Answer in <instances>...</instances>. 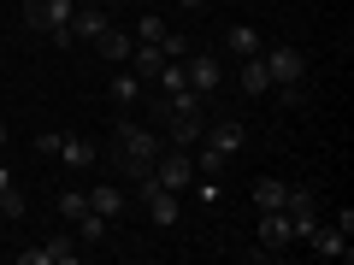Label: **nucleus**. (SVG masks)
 Segmentation results:
<instances>
[{"mask_svg":"<svg viewBox=\"0 0 354 265\" xmlns=\"http://www.w3.org/2000/svg\"><path fill=\"white\" fill-rule=\"evenodd\" d=\"M283 195H290V183H278V177H260L248 189V201H254V213H283Z\"/></svg>","mask_w":354,"mask_h":265,"instance_id":"nucleus-13","label":"nucleus"},{"mask_svg":"<svg viewBox=\"0 0 354 265\" xmlns=\"http://www.w3.org/2000/svg\"><path fill=\"white\" fill-rule=\"evenodd\" d=\"M77 259H83V242L77 236H48L41 248L18 253V265H77Z\"/></svg>","mask_w":354,"mask_h":265,"instance_id":"nucleus-7","label":"nucleus"},{"mask_svg":"<svg viewBox=\"0 0 354 265\" xmlns=\"http://www.w3.org/2000/svg\"><path fill=\"white\" fill-rule=\"evenodd\" d=\"M330 224H337L342 236H354V206H337V218H330Z\"/></svg>","mask_w":354,"mask_h":265,"instance_id":"nucleus-27","label":"nucleus"},{"mask_svg":"<svg viewBox=\"0 0 354 265\" xmlns=\"http://www.w3.org/2000/svg\"><path fill=\"white\" fill-rule=\"evenodd\" d=\"M142 201H148V213H153V224H160V230H171L177 218H183V201H177L171 189H160L153 177H142Z\"/></svg>","mask_w":354,"mask_h":265,"instance_id":"nucleus-8","label":"nucleus"},{"mask_svg":"<svg viewBox=\"0 0 354 265\" xmlns=\"http://www.w3.org/2000/svg\"><path fill=\"white\" fill-rule=\"evenodd\" d=\"M160 53H165V59H189V41L177 36V30H165V41H160Z\"/></svg>","mask_w":354,"mask_h":265,"instance_id":"nucleus-25","label":"nucleus"},{"mask_svg":"<svg viewBox=\"0 0 354 265\" xmlns=\"http://www.w3.org/2000/svg\"><path fill=\"white\" fill-rule=\"evenodd\" d=\"M165 30H171V24H165L160 12H142L136 18V41H165Z\"/></svg>","mask_w":354,"mask_h":265,"instance_id":"nucleus-23","label":"nucleus"},{"mask_svg":"<svg viewBox=\"0 0 354 265\" xmlns=\"http://www.w3.org/2000/svg\"><path fill=\"white\" fill-rule=\"evenodd\" d=\"M225 48L236 53V59H254V53L266 48V36H260L254 24H230V30H225Z\"/></svg>","mask_w":354,"mask_h":265,"instance_id":"nucleus-16","label":"nucleus"},{"mask_svg":"<svg viewBox=\"0 0 354 265\" xmlns=\"http://www.w3.org/2000/svg\"><path fill=\"white\" fill-rule=\"evenodd\" d=\"M319 218H325V201H319L313 189H290V195H283V224H290V248H307V236L319 230Z\"/></svg>","mask_w":354,"mask_h":265,"instance_id":"nucleus-3","label":"nucleus"},{"mask_svg":"<svg viewBox=\"0 0 354 265\" xmlns=\"http://www.w3.org/2000/svg\"><path fill=\"white\" fill-rule=\"evenodd\" d=\"M6 189H12V171H6V165H0V195H6Z\"/></svg>","mask_w":354,"mask_h":265,"instance_id":"nucleus-29","label":"nucleus"},{"mask_svg":"<svg viewBox=\"0 0 354 265\" xmlns=\"http://www.w3.org/2000/svg\"><path fill=\"white\" fill-rule=\"evenodd\" d=\"M201 130H207V112L201 118H165V141H171V148H195Z\"/></svg>","mask_w":354,"mask_h":265,"instance_id":"nucleus-17","label":"nucleus"},{"mask_svg":"<svg viewBox=\"0 0 354 265\" xmlns=\"http://www.w3.org/2000/svg\"><path fill=\"white\" fill-rule=\"evenodd\" d=\"M260 59H266V77H272V88H301L307 59H301L295 48H260Z\"/></svg>","mask_w":354,"mask_h":265,"instance_id":"nucleus-5","label":"nucleus"},{"mask_svg":"<svg viewBox=\"0 0 354 265\" xmlns=\"http://www.w3.org/2000/svg\"><path fill=\"white\" fill-rule=\"evenodd\" d=\"M83 213H88V195L65 189V195H59V218H71V224H77V218H83Z\"/></svg>","mask_w":354,"mask_h":265,"instance_id":"nucleus-24","label":"nucleus"},{"mask_svg":"<svg viewBox=\"0 0 354 265\" xmlns=\"http://www.w3.org/2000/svg\"><path fill=\"white\" fill-rule=\"evenodd\" d=\"M153 183L171 195H183L195 183V153L189 148H160V159H153Z\"/></svg>","mask_w":354,"mask_h":265,"instance_id":"nucleus-4","label":"nucleus"},{"mask_svg":"<svg viewBox=\"0 0 354 265\" xmlns=\"http://www.w3.org/2000/svg\"><path fill=\"white\" fill-rule=\"evenodd\" d=\"M177 6H183V12H201V6H207V0H177Z\"/></svg>","mask_w":354,"mask_h":265,"instance_id":"nucleus-28","label":"nucleus"},{"mask_svg":"<svg viewBox=\"0 0 354 265\" xmlns=\"http://www.w3.org/2000/svg\"><path fill=\"white\" fill-rule=\"evenodd\" d=\"M95 48H101V59H113V65H130V53H136V36H124V30H113V24H106L101 36H95Z\"/></svg>","mask_w":354,"mask_h":265,"instance_id":"nucleus-12","label":"nucleus"},{"mask_svg":"<svg viewBox=\"0 0 354 265\" xmlns=\"http://www.w3.org/2000/svg\"><path fill=\"white\" fill-rule=\"evenodd\" d=\"M101 30H106V6H101V0H95V6H77V12H71V36H77V41H95Z\"/></svg>","mask_w":354,"mask_h":265,"instance_id":"nucleus-14","label":"nucleus"},{"mask_svg":"<svg viewBox=\"0 0 354 265\" xmlns=\"http://www.w3.org/2000/svg\"><path fill=\"white\" fill-rule=\"evenodd\" d=\"M160 65H165L160 41H136V53H130V71H136L142 83H153V77H160Z\"/></svg>","mask_w":354,"mask_h":265,"instance_id":"nucleus-18","label":"nucleus"},{"mask_svg":"<svg viewBox=\"0 0 354 265\" xmlns=\"http://www.w3.org/2000/svg\"><path fill=\"white\" fill-rule=\"evenodd\" d=\"M307 248H313L319 259H354V248H348V236H342L337 224H325V218H319V230H313V236H307Z\"/></svg>","mask_w":354,"mask_h":265,"instance_id":"nucleus-10","label":"nucleus"},{"mask_svg":"<svg viewBox=\"0 0 354 265\" xmlns=\"http://www.w3.org/2000/svg\"><path fill=\"white\" fill-rule=\"evenodd\" d=\"M77 242H83V248H101V242H106V218L101 213H83V218H77Z\"/></svg>","mask_w":354,"mask_h":265,"instance_id":"nucleus-22","label":"nucleus"},{"mask_svg":"<svg viewBox=\"0 0 354 265\" xmlns=\"http://www.w3.org/2000/svg\"><path fill=\"white\" fill-rule=\"evenodd\" d=\"M183 77H189L195 95H218V83H225V65H218L213 53H195V59H183Z\"/></svg>","mask_w":354,"mask_h":265,"instance_id":"nucleus-9","label":"nucleus"},{"mask_svg":"<svg viewBox=\"0 0 354 265\" xmlns=\"http://www.w3.org/2000/svg\"><path fill=\"white\" fill-rule=\"evenodd\" d=\"M242 141H248V124L242 118H213V124L201 130V159H195V171H207V177H218L230 165V153H242Z\"/></svg>","mask_w":354,"mask_h":265,"instance_id":"nucleus-1","label":"nucleus"},{"mask_svg":"<svg viewBox=\"0 0 354 265\" xmlns=\"http://www.w3.org/2000/svg\"><path fill=\"white\" fill-rule=\"evenodd\" d=\"M88 213H101L106 224H113V218L124 213V195H118L113 183H101V189H88Z\"/></svg>","mask_w":354,"mask_h":265,"instance_id":"nucleus-20","label":"nucleus"},{"mask_svg":"<svg viewBox=\"0 0 354 265\" xmlns=\"http://www.w3.org/2000/svg\"><path fill=\"white\" fill-rule=\"evenodd\" d=\"M0 213H6V218H24V201H18V189L0 195Z\"/></svg>","mask_w":354,"mask_h":265,"instance_id":"nucleus-26","label":"nucleus"},{"mask_svg":"<svg viewBox=\"0 0 354 265\" xmlns=\"http://www.w3.org/2000/svg\"><path fill=\"white\" fill-rule=\"evenodd\" d=\"M142 88H148V83H142V77L124 65V71H118L113 83H106V101H113V106H136V101H142Z\"/></svg>","mask_w":354,"mask_h":265,"instance_id":"nucleus-15","label":"nucleus"},{"mask_svg":"<svg viewBox=\"0 0 354 265\" xmlns=\"http://www.w3.org/2000/svg\"><path fill=\"white\" fill-rule=\"evenodd\" d=\"M242 95H272V77H266V59H242Z\"/></svg>","mask_w":354,"mask_h":265,"instance_id":"nucleus-21","label":"nucleus"},{"mask_svg":"<svg viewBox=\"0 0 354 265\" xmlns=\"http://www.w3.org/2000/svg\"><path fill=\"white\" fill-rule=\"evenodd\" d=\"M53 153H59L65 165H77V171H88V165H101V148H95L88 136H59V141H53Z\"/></svg>","mask_w":354,"mask_h":265,"instance_id":"nucleus-11","label":"nucleus"},{"mask_svg":"<svg viewBox=\"0 0 354 265\" xmlns=\"http://www.w3.org/2000/svg\"><path fill=\"white\" fill-rule=\"evenodd\" d=\"M6 141H12V130H6V118H0V148H6Z\"/></svg>","mask_w":354,"mask_h":265,"instance_id":"nucleus-30","label":"nucleus"},{"mask_svg":"<svg viewBox=\"0 0 354 265\" xmlns=\"http://www.w3.org/2000/svg\"><path fill=\"white\" fill-rule=\"evenodd\" d=\"M77 12V0H24V24L36 30V36H53V30H65Z\"/></svg>","mask_w":354,"mask_h":265,"instance_id":"nucleus-6","label":"nucleus"},{"mask_svg":"<svg viewBox=\"0 0 354 265\" xmlns=\"http://www.w3.org/2000/svg\"><path fill=\"white\" fill-rule=\"evenodd\" d=\"M160 148L165 141L153 136V130H142V124H118V141H113V159H118V171L124 177H153V159H160Z\"/></svg>","mask_w":354,"mask_h":265,"instance_id":"nucleus-2","label":"nucleus"},{"mask_svg":"<svg viewBox=\"0 0 354 265\" xmlns=\"http://www.w3.org/2000/svg\"><path fill=\"white\" fill-rule=\"evenodd\" d=\"M260 248L266 253L290 248V224H283V213H260Z\"/></svg>","mask_w":354,"mask_h":265,"instance_id":"nucleus-19","label":"nucleus"}]
</instances>
